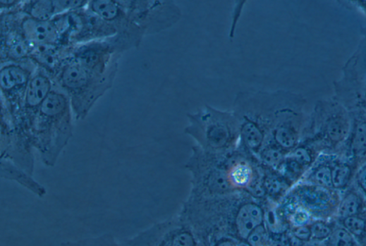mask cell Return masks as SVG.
Returning a JSON list of instances; mask_svg holds the SVG:
<instances>
[{
    "label": "cell",
    "instance_id": "1",
    "mask_svg": "<svg viewBox=\"0 0 366 246\" xmlns=\"http://www.w3.org/2000/svg\"><path fill=\"white\" fill-rule=\"evenodd\" d=\"M291 92H245L237 95L233 113L240 126L239 147L257 159L266 145L279 111Z\"/></svg>",
    "mask_w": 366,
    "mask_h": 246
},
{
    "label": "cell",
    "instance_id": "2",
    "mask_svg": "<svg viewBox=\"0 0 366 246\" xmlns=\"http://www.w3.org/2000/svg\"><path fill=\"white\" fill-rule=\"evenodd\" d=\"M73 111L68 96L54 82L35 118L31 144L44 166H56L73 135Z\"/></svg>",
    "mask_w": 366,
    "mask_h": 246
},
{
    "label": "cell",
    "instance_id": "3",
    "mask_svg": "<svg viewBox=\"0 0 366 246\" xmlns=\"http://www.w3.org/2000/svg\"><path fill=\"white\" fill-rule=\"evenodd\" d=\"M116 73H100L81 65L69 55L52 75L69 97L74 117L85 119L95 103L112 86Z\"/></svg>",
    "mask_w": 366,
    "mask_h": 246
},
{
    "label": "cell",
    "instance_id": "4",
    "mask_svg": "<svg viewBox=\"0 0 366 246\" xmlns=\"http://www.w3.org/2000/svg\"><path fill=\"white\" fill-rule=\"evenodd\" d=\"M188 118L189 124L185 133L196 141L197 146L204 152L224 156L238 149L240 126L233 112L206 106L195 113L188 114Z\"/></svg>",
    "mask_w": 366,
    "mask_h": 246
},
{
    "label": "cell",
    "instance_id": "5",
    "mask_svg": "<svg viewBox=\"0 0 366 246\" xmlns=\"http://www.w3.org/2000/svg\"><path fill=\"white\" fill-rule=\"evenodd\" d=\"M186 168L191 174L190 195L201 198H218L240 192L230 183L227 158L204 152L198 146L193 147ZM232 154V153H231Z\"/></svg>",
    "mask_w": 366,
    "mask_h": 246
},
{
    "label": "cell",
    "instance_id": "6",
    "mask_svg": "<svg viewBox=\"0 0 366 246\" xmlns=\"http://www.w3.org/2000/svg\"><path fill=\"white\" fill-rule=\"evenodd\" d=\"M120 4L145 36L171 28L181 17V11L174 2L120 1Z\"/></svg>",
    "mask_w": 366,
    "mask_h": 246
},
{
    "label": "cell",
    "instance_id": "7",
    "mask_svg": "<svg viewBox=\"0 0 366 246\" xmlns=\"http://www.w3.org/2000/svg\"><path fill=\"white\" fill-rule=\"evenodd\" d=\"M121 243L122 246H197L194 231L181 216L155 223Z\"/></svg>",
    "mask_w": 366,
    "mask_h": 246
},
{
    "label": "cell",
    "instance_id": "8",
    "mask_svg": "<svg viewBox=\"0 0 366 246\" xmlns=\"http://www.w3.org/2000/svg\"><path fill=\"white\" fill-rule=\"evenodd\" d=\"M37 67L31 59L1 63V106L11 120L21 111L28 84Z\"/></svg>",
    "mask_w": 366,
    "mask_h": 246
},
{
    "label": "cell",
    "instance_id": "9",
    "mask_svg": "<svg viewBox=\"0 0 366 246\" xmlns=\"http://www.w3.org/2000/svg\"><path fill=\"white\" fill-rule=\"evenodd\" d=\"M54 87V80L51 75L37 67L28 84L20 113L14 120H11L6 113L16 133L31 145V133L35 118Z\"/></svg>",
    "mask_w": 366,
    "mask_h": 246
},
{
    "label": "cell",
    "instance_id": "10",
    "mask_svg": "<svg viewBox=\"0 0 366 246\" xmlns=\"http://www.w3.org/2000/svg\"><path fill=\"white\" fill-rule=\"evenodd\" d=\"M87 8L111 25L116 30L117 35L128 41L133 48L140 46L145 35L130 20L120 1L95 0V1H89Z\"/></svg>",
    "mask_w": 366,
    "mask_h": 246
},
{
    "label": "cell",
    "instance_id": "11",
    "mask_svg": "<svg viewBox=\"0 0 366 246\" xmlns=\"http://www.w3.org/2000/svg\"><path fill=\"white\" fill-rule=\"evenodd\" d=\"M33 147L16 132L6 113L1 110V159H7L33 176Z\"/></svg>",
    "mask_w": 366,
    "mask_h": 246
},
{
    "label": "cell",
    "instance_id": "12",
    "mask_svg": "<svg viewBox=\"0 0 366 246\" xmlns=\"http://www.w3.org/2000/svg\"><path fill=\"white\" fill-rule=\"evenodd\" d=\"M264 222V204L248 194L239 205L234 219L233 228L237 238L245 241L250 234Z\"/></svg>",
    "mask_w": 366,
    "mask_h": 246
},
{
    "label": "cell",
    "instance_id": "13",
    "mask_svg": "<svg viewBox=\"0 0 366 246\" xmlns=\"http://www.w3.org/2000/svg\"><path fill=\"white\" fill-rule=\"evenodd\" d=\"M21 29L24 36L32 47L39 45L61 46V32L54 19L39 20L22 13Z\"/></svg>",
    "mask_w": 366,
    "mask_h": 246
},
{
    "label": "cell",
    "instance_id": "14",
    "mask_svg": "<svg viewBox=\"0 0 366 246\" xmlns=\"http://www.w3.org/2000/svg\"><path fill=\"white\" fill-rule=\"evenodd\" d=\"M0 176L6 180L18 183L39 198H44L47 194L45 187L38 183L32 175L9 160L1 159L0 161Z\"/></svg>",
    "mask_w": 366,
    "mask_h": 246
},
{
    "label": "cell",
    "instance_id": "15",
    "mask_svg": "<svg viewBox=\"0 0 366 246\" xmlns=\"http://www.w3.org/2000/svg\"><path fill=\"white\" fill-rule=\"evenodd\" d=\"M18 10L23 14L39 20H49L59 16L56 1L51 0L20 1Z\"/></svg>",
    "mask_w": 366,
    "mask_h": 246
},
{
    "label": "cell",
    "instance_id": "16",
    "mask_svg": "<svg viewBox=\"0 0 366 246\" xmlns=\"http://www.w3.org/2000/svg\"><path fill=\"white\" fill-rule=\"evenodd\" d=\"M60 246H122L121 243L110 233L85 238L76 240L63 242Z\"/></svg>",
    "mask_w": 366,
    "mask_h": 246
},
{
    "label": "cell",
    "instance_id": "17",
    "mask_svg": "<svg viewBox=\"0 0 366 246\" xmlns=\"http://www.w3.org/2000/svg\"><path fill=\"white\" fill-rule=\"evenodd\" d=\"M350 125L348 120L338 116L331 118L327 126V133L329 137L334 142L344 140L349 132Z\"/></svg>",
    "mask_w": 366,
    "mask_h": 246
},
{
    "label": "cell",
    "instance_id": "18",
    "mask_svg": "<svg viewBox=\"0 0 366 246\" xmlns=\"http://www.w3.org/2000/svg\"><path fill=\"white\" fill-rule=\"evenodd\" d=\"M360 208V201L356 194L350 192L342 200L339 207V215L343 219L358 214Z\"/></svg>",
    "mask_w": 366,
    "mask_h": 246
},
{
    "label": "cell",
    "instance_id": "19",
    "mask_svg": "<svg viewBox=\"0 0 366 246\" xmlns=\"http://www.w3.org/2000/svg\"><path fill=\"white\" fill-rule=\"evenodd\" d=\"M327 246H355V241L346 228H339L332 231L327 239Z\"/></svg>",
    "mask_w": 366,
    "mask_h": 246
},
{
    "label": "cell",
    "instance_id": "20",
    "mask_svg": "<svg viewBox=\"0 0 366 246\" xmlns=\"http://www.w3.org/2000/svg\"><path fill=\"white\" fill-rule=\"evenodd\" d=\"M352 145L356 155L359 156L366 155V123H361L357 126Z\"/></svg>",
    "mask_w": 366,
    "mask_h": 246
},
{
    "label": "cell",
    "instance_id": "21",
    "mask_svg": "<svg viewBox=\"0 0 366 246\" xmlns=\"http://www.w3.org/2000/svg\"><path fill=\"white\" fill-rule=\"evenodd\" d=\"M351 171L346 165H338L332 169V183L336 188L344 187L348 183Z\"/></svg>",
    "mask_w": 366,
    "mask_h": 246
},
{
    "label": "cell",
    "instance_id": "22",
    "mask_svg": "<svg viewBox=\"0 0 366 246\" xmlns=\"http://www.w3.org/2000/svg\"><path fill=\"white\" fill-rule=\"evenodd\" d=\"M245 241L248 246H268V232L265 224L255 228Z\"/></svg>",
    "mask_w": 366,
    "mask_h": 246
},
{
    "label": "cell",
    "instance_id": "23",
    "mask_svg": "<svg viewBox=\"0 0 366 246\" xmlns=\"http://www.w3.org/2000/svg\"><path fill=\"white\" fill-rule=\"evenodd\" d=\"M343 226L353 236L359 237L366 233V221L356 216L345 219Z\"/></svg>",
    "mask_w": 366,
    "mask_h": 246
},
{
    "label": "cell",
    "instance_id": "24",
    "mask_svg": "<svg viewBox=\"0 0 366 246\" xmlns=\"http://www.w3.org/2000/svg\"><path fill=\"white\" fill-rule=\"evenodd\" d=\"M311 238L317 240H327L332 233V229L327 224L317 221L309 226Z\"/></svg>",
    "mask_w": 366,
    "mask_h": 246
},
{
    "label": "cell",
    "instance_id": "25",
    "mask_svg": "<svg viewBox=\"0 0 366 246\" xmlns=\"http://www.w3.org/2000/svg\"><path fill=\"white\" fill-rule=\"evenodd\" d=\"M303 168L311 163L312 158L309 151L304 147H297L288 156Z\"/></svg>",
    "mask_w": 366,
    "mask_h": 246
},
{
    "label": "cell",
    "instance_id": "26",
    "mask_svg": "<svg viewBox=\"0 0 366 246\" xmlns=\"http://www.w3.org/2000/svg\"><path fill=\"white\" fill-rule=\"evenodd\" d=\"M313 178L317 183L324 187H333L332 169L329 166H321L315 171Z\"/></svg>",
    "mask_w": 366,
    "mask_h": 246
},
{
    "label": "cell",
    "instance_id": "27",
    "mask_svg": "<svg viewBox=\"0 0 366 246\" xmlns=\"http://www.w3.org/2000/svg\"><path fill=\"white\" fill-rule=\"evenodd\" d=\"M293 235L301 242L308 241L311 238L310 228L305 226L296 227Z\"/></svg>",
    "mask_w": 366,
    "mask_h": 246
},
{
    "label": "cell",
    "instance_id": "28",
    "mask_svg": "<svg viewBox=\"0 0 366 246\" xmlns=\"http://www.w3.org/2000/svg\"><path fill=\"white\" fill-rule=\"evenodd\" d=\"M214 246H238L234 239L231 238H221L216 242Z\"/></svg>",
    "mask_w": 366,
    "mask_h": 246
},
{
    "label": "cell",
    "instance_id": "29",
    "mask_svg": "<svg viewBox=\"0 0 366 246\" xmlns=\"http://www.w3.org/2000/svg\"><path fill=\"white\" fill-rule=\"evenodd\" d=\"M358 181L362 189L366 192V167L360 170L358 173Z\"/></svg>",
    "mask_w": 366,
    "mask_h": 246
},
{
    "label": "cell",
    "instance_id": "30",
    "mask_svg": "<svg viewBox=\"0 0 366 246\" xmlns=\"http://www.w3.org/2000/svg\"><path fill=\"white\" fill-rule=\"evenodd\" d=\"M305 246H310V245H305Z\"/></svg>",
    "mask_w": 366,
    "mask_h": 246
},
{
    "label": "cell",
    "instance_id": "31",
    "mask_svg": "<svg viewBox=\"0 0 366 246\" xmlns=\"http://www.w3.org/2000/svg\"></svg>",
    "mask_w": 366,
    "mask_h": 246
}]
</instances>
